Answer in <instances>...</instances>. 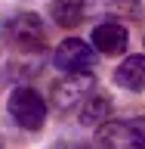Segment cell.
I'll return each mask as SVG.
<instances>
[{
    "label": "cell",
    "mask_w": 145,
    "mask_h": 149,
    "mask_svg": "<svg viewBox=\"0 0 145 149\" xmlns=\"http://www.w3.org/2000/svg\"><path fill=\"white\" fill-rule=\"evenodd\" d=\"M114 81H118L124 90H136V93L145 90V53H139V56H127V59L118 65Z\"/></svg>",
    "instance_id": "obj_7"
},
{
    "label": "cell",
    "mask_w": 145,
    "mask_h": 149,
    "mask_svg": "<svg viewBox=\"0 0 145 149\" xmlns=\"http://www.w3.org/2000/svg\"><path fill=\"white\" fill-rule=\"evenodd\" d=\"M49 16L59 28H74L83 19V0H53Z\"/></svg>",
    "instance_id": "obj_9"
},
{
    "label": "cell",
    "mask_w": 145,
    "mask_h": 149,
    "mask_svg": "<svg viewBox=\"0 0 145 149\" xmlns=\"http://www.w3.org/2000/svg\"><path fill=\"white\" fill-rule=\"evenodd\" d=\"M9 115L16 121L19 127L25 130H40L46 121V102L43 96L34 90V87H16V90L9 93Z\"/></svg>",
    "instance_id": "obj_2"
},
{
    "label": "cell",
    "mask_w": 145,
    "mask_h": 149,
    "mask_svg": "<svg viewBox=\"0 0 145 149\" xmlns=\"http://www.w3.org/2000/svg\"><path fill=\"white\" fill-rule=\"evenodd\" d=\"M53 65L59 72H93L96 65V47L80 40V37H65L62 44L53 50Z\"/></svg>",
    "instance_id": "obj_4"
},
{
    "label": "cell",
    "mask_w": 145,
    "mask_h": 149,
    "mask_svg": "<svg viewBox=\"0 0 145 149\" xmlns=\"http://www.w3.org/2000/svg\"><path fill=\"white\" fill-rule=\"evenodd\" d=\"M99 149H145V118L102 121L96 127Z\"/></svg>",
    "instance_id": "obj_1"
},
{
    "label": "cell",
    "mask_w": 145,
    "mask_h": 149,
    "mask_svg": "<svg viewBox=\"0 0 145 149\" xmlns=\"http://www.w3.org/2000/svg\"><path fill=\"white\" fill-rule=\"evenodd\" d=\"M6 37L9 44L22 50V53H37L46 47V28H43V19L37 13H19L6 22Z\"/></svg>",
    "instance_id": "obj_3"
},
{
    "label": "cell",
    "mask_w": 145,
    "mask_h": 149,
    "mask_svg": "<svg viewBox=\"0 0 145 149\" xmlns=\"http://www.w3.org/2000/svg\"><path fill=\"white\" fill-rule=\"evenodd\" d=\"M93 90H96V81L90 72H71L53 84V102L59 109H77Z\"/></svg>",
    "instance_id": "obj_5"
},
{
    "label": "cell",
    "mask_w": 145,
    "mask_h": 149,
    "mask_svg": "<svg viewBox=\"0 0 145 149\" xmlns=\"http://www.w3.org/2000/svg\"><path fill=\"white\" fill-rule=\"evenodd\" d=\"M130 44V31L120 22H102L93 28V47L102 56H120Z\"/></svg>",
    "instance_id": "obj_6"
},
{
    "label": "cell",
    "mask_w": 145,
    "mask_h": 149,
    "mask_svg": "<svg viewBox=\"0 0 145 149\" xmlns=\"http://www.w3.org/2000/svg\"><path fill=\"white\" fill-rule=\"evenodd\" d=\"M114 13H124V16H145V0H118Z\"/></svg>",
    "instance_id": "obj_10"
},
{
    "label": "cell",
    "mask_w": 145,
    "mask_h": 149,
    "mask_svg": "<svg viewBox=\"0 0 145 149\" xmlns=\"http://www.w3.org/2000/svg\"><path fill=\"white\" fill-rule=\"evenodd\" d=\"M108 115H111V100L105 93H90L80 106V121L87 127H99L102 121H108Z\"/></svg>",
    "instance_id": "obj_8"
}]
</instances>
